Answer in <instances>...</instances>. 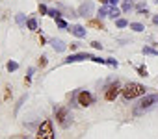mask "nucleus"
<instances>
[{"mask_svg": "<svg viewBox=\"0 0 158 139\" xmlns=\"http://www.w3.org/2000/svg\"><path fill=\"white\" fill-rule=\"evenodd\" d=\"M145 93H147V87L143 84H138V82H128L121 89V95L125 97V100H132V98H138V97H145Z\"/></svg>", "mask_w": 158, "mask_h": 139, "instance_id": "obj_1", "label": "nucleus"}, {"mask_svg": "<svg viewBox=\"0 0 158 139\" xmlns=\"http://www.w3.org/2000/svg\"><path fill=\"white\" fill-rule=\"evenodd\" d=\"M35 139H54V130H52V121H43L37 128Z\"/></svg>", "mask_w": 158, "mask_h": 139, "instance_id": "obj_2", "label": "nucleus"}, {"mask_svg": "<svg viewBox=\"0 0 158 139\" xmlns=\"http://www.w3.org/2000/svg\"><path fill=\"white\" fill-rule=\"evenodd\" d=\"M54 113H56V121H58V124H60L61 128H67V126L71 124L69 109H67V108H58V109H54Z\"/></svg>", "mask_w": 158, "mask_h": 139, "instance_id": "obj_3", "label": "nucleus"}, {"mask_svg": "<svg viewBox=\"0 0 158 139\" xmlns=\"http://www.w3.org/2000/svg\"><path fill=\"white\" fill-rule=\"evenodd\" d=\"M76 100H78V106H82V108H88V106H91L93 104V95L91 93H88V91H80L76 95Z\"/></svg>", "mask_w": 158, "mask_h": 139, "instance_id": "obj_4", "label": "nucleus"}, {"mask_svg": "<svg viewBox=\"0 0 158 139\" xmlns=\"http://www.w3.org/2000/svg\"><path fill=\"white\" fill-rule=\"evenodd\" d=\"M121 89H123V87L119 85V82H114L112 85H108V87H106L104 98H106V100H110V102H112V100H115V97L121 93Z\"/></svg>", "mask_w": 158, "mask_h": 139, "instance_id": "obj_5", "label": "nucleus"}, {"mask_svg": "<svg viewBox=\"0 0 158 139\" xmlns=\"http://www.w3.org/2000/svg\"><path fill=\"white\" fill-rule=\"evenodd\" d=\"M84 59H91V56L88 52H76V54H71L63 59V63H78V61H84Z\"/></svg>", "mask_w": 158, "mask_h": 139, "instance_id": "obj_6", "label": "nucleus"}, {"mask_svg": "<svg viewBox=\"0 0 158 139\" xmlns=\"http://www.w3.org/2000/svg\"><path fill=\"white\" fill-rule=\"evenodd\" d=\"M158 102V95H145L143 98H141V102H139V108L141 109H149L152 104H156Z\"/></svg>", "mask_w": 158, "mask_h": 139, "instance_id": "obj_7", "label": "nucleus"}, {"mask_svg": "<svg viewBox=\"0 0 158 139\" xmlns=\"http://www.w3.org/2000/svg\"><path fill=\"white\" fill-rule=\"evenodd\" d=\"M69 32H71L74 37H78V39H84L86 34H88V30H86L84 26H80V24H73V26H69Z\"/></svg>", "mask_w": 158, "mask_h": 139, "instance_id": "obj_8", "label": "nucleus"}, {"mask_svg": "<svg viewBox=\"0 0 158 139\" xmlns=\"http://www.w3.org/2000/svg\"><path fill=\"white\" fill-rule=\"evenodd\" d=\"M91 13H93V2H84L76 11V15H80V17H89Z\"/></svg>", "mask_w": 158, "mask_h": 139, "instance_id": "obj_9", "label": "nucleus"}, {"mask_svg": "<svg viewBox=\"0 0 158 139\" xmlns=\"http://www.w3.org/2000/svg\"><path fill=\"white\" fill-rule=\"evenodd\" d=\"M50 45H52V48H54V52H63L65 48H67V45L61 41V39H50Z\"/></svg>", "mask_w": 158, "mask_h": 139, "instance_id": "obj_10", "label": "nucleus"}, {"mask_svg": "<svg viewBox=\"0 0 158 139\" xmlns=\"http://www.w3.org/2000/svg\"><path fill=\"white\" fill-rule=\"evenodd\" d=\"M88 26L89 28H95V30H104V24H102L101 19H89L88 21Z\"/></svg>", "mask_w": 158, "mask_h": 139, "instance_id": "obj_11", "label": "nucleus"}, {"mask_svg": "<svg viewBox=\"0 0 158 139\" xmlns=\"http://www.w3.org/2000/svg\"><path fill=\"white\" fill-rule=\"evenodd\" d=\"M119 15H121V10H117L115 6H110V13H108V17H110V19H114V21H117V19H119Z\"/></svg>", "mask_w": 158, "mask_h": 139, "instance_id": "obj_12", "label": "nucleus"}, {"mask_svg": "<svg viewBox=\"0 0 158 139\" xmlns=\"http://www.w3.org/2000/svg\"><path fill=\"white\" fill-rule=\"evenodd\" d=\"M15 22H17V24L23 28V26H26V22H28V21H26L24 13H19V15H15Z\"/></svg>", "mask_w": 158, "mask_h": 139, "instance_id": "obj_13", "label": "nucleus"}, {"mask_svg": "<svg viewBox=\"0 0 158 139\" xmlns=\"http://www.w3.org/2000/svg\"><path fill=\"white\" fill-rule=\"evenodd\" d=\"M128 26H130V30H132V32H138V34H139V32H143V30H145V26H143V24H141V22H130V24H128Z\"/></svg>", "mask_w": 158, "mask_h": 139, "instance_id": "obj_14", "label": "nucleus"}, {"mask_svg": "<svg viewBox=\"0 0 158 139\" xmlns=\"http://www.w3.org/2000/svg\"><path fill=\"white\" fill-rule=\"evenodd\" d=\"M145 56H158V50L154 48V46H143V50H141Z\"/></svg>", "mask_w": 158, "mask_h": 139, "instance_id": "obj_15", "label": "nucleus"}, {"mask_svg": "<svg viewBox=\"0 0 158 139\" xmlns=\"http://www.w3.org/2000/svg\"><path fill=\"white\" fill-rule=\"evenodd\" d=\"M136 11H138L139 15H149V10H147V6H145L143 2H139V4L136 6Z\"/></svg>", "mask_w": 158, "mask_h": 139, "instance_id": "obj_16", "label": "nucleus"}, {"mask_svg": "<svg viewBox=\"0 0 158 139\" xmlns=\"http://www.w3.org/2000/svg\"><path fill=\"white\" fill-rule=\"evenodd\" d=\"M26 28H28L30 32H35V30H37V21H35V19H28Z\"/></svg>", "mask_w": 158, "mask_h": 139, "instance_id": "obj_17", "label": "nucleus"}, {"mask_svg": "<svg viewBox=\"0 0 158 139\" xmlns=\"http://www.w3.org/2000/svg\"><path fill=\"white\" fill-rule=\"evenodd\" d=\"M6 69H8V73H15L17 69H19V63H17V61H8Z\"/></svg>", "mask_w": 158, "mask_h": 139, "instance_id": "obj_18", "label": "nucleus"}, {"mask_svg": "<svg viewBox=\"0 0 158 139\" xmlns=\"http://www.w3.org/2000/svg\"><path fill=\"white\" fill-rule=\"evenodd\" d=\"M132 8H134V6H132V2H130V0H125V2H123V6H121V11H123V13H128Z\"/></svg>", "mask_w": 158, "mask_h": 139, "instance_id": "obj_19", "label": "nucleus"}, {"mask_svg": "<svg viewBox=\"0 0 158 139\" xmlns=\"http://www.w3.org/2000/svg\"><path fill=\"white\" fill-rule=\"evenodd\" d=\"M108 13H110V6H102V8L99 10V19H104V17H108Z\"/></svg>", "mask_w": 158, "mask_h": 139, "instance_id": "obj_20", "label": "nucleus"}, {"mask_svg": "<svg viewBox=\"0 0 158 139\" xmlns=\"http://www.w3.org/2000/svg\"><path fill=\"white\" fill-rule=\"evenodd\" d=\"M136 71H138V74H139V76H143V78H147V76H149V71H147V67H143V65H139V67L136 69Z\"/></svg>", "mask_w": 158, "mask_h": 139, "instance_id": "obj_21", "label": "nucleus"}, {"mask_svg": "<svg viewBox=\"0 0 158 139\" xmlns=\"http://www.w3.org/2000/svg\"><path fill=\"white\" fill-rule=\"evenodd\" d=\"M115 26H117V28H127V26H128V21H127V19H121V17H119V19L115 21Z\"/></svg>", "mask_w": 158, "mask_h": 139, "instance_id": "obj_22", "label": "nucleus"}, {"mask_svg": "<svg viewBox=\"0 0 158 139\" xmlns=\"http://www.w3.org/2000/svg\"><path fill=\"white\" fill-rule=\"evenodd\" d=\"M48 17H52V19H60L61 17V13H60V10H48V13H47Z\"/></svg>", "mask_w": 158, "mask_h": 139, "instance_id": "obj_23", "label": "nucleus"}, {"mask_svg": "<svg viewBox=\"0 0 158 139\" xmlns=\"http://www.w3.org/2000/svg\"><path fill=\"white\" fill-rule=\"evenodd\" d=\"M56 26H58V28H69L67 21H65V19H61V17H60V19H56Z\"/></svg>", "mask_w": 158, "mask_h": 139, "instance_id": "obj_24", "label": "nucleus"}, {"mask_svg": "<svg viewBox=\"0 0 158 139\" xmlns=\"http://www.w3.org/2000/svg\"><path fill=\"white\" fill-rule=\"evenodd\" d=\"M37 11H39V15H47V13H48V8H47L45 4H39V8H37Z\"/></svg>", "mask_w": 158, "mask_h": 139, "instance_id": "obj_25", "label": "nucleus"}, {"mask_svg": "<svg viewBox=\"0 0 158 139\" xmlns=\"http://www.w3.org/2000/svg\"><path fill=\"white\" fill-rule=\"evenodd\" d=\"M37 65H39L41 69H43V67H47V56H41V58H39V61H37Z\"/></svg>", "mask_w": 158, "mask_h": 139, "instance_id": "obj_26", "label": "nucleus"}, {"mask_svg": "<svg viewBox=\"0 0 158 139\" xmlns=\"http://www.w3.org/2000/svg\"><path fill=\"white\" fill-rule=\"evenodd\" d=\"M106 65H110V67H117L119 63H117V59H114V58H108V59H106Z\"/></svg>", "mask_w": 158, "mask_h": 139, "instance_id": "obj_27", "label": "nucleus"}, {"mask_svg": "<svg viewBox=\"0 0 158 139\" xmlns=\"http://www.w3.org/2000/svg\"><path fill=\"white\" fill-rule=\"evenodd\" d=\"M10 97H11V87H10V85H6V91H4V98H6V100H10Z\"/></svg>", "mask_w": 158, "mask_h": 139, "instance_id": "obj_28", "label": "nucleus"}, {"mask_svg": "<svg viewBox=\"0 0 158 139\" xmlns=\"http://www.w3.org/2000/svg\"><path fill=\"white\" fill-rule=\"evenodd\" d=\"M78 46H80V43H76V41L69 45V48H71V52H74V50H78Z\"/></svg>", "mask_w": 158, "mask_h": 139, "instance_id": "obj_29", "label": "nucleus"}, {"mask_svg": "<svg viewBox=\"0 0 158 139\" xmlns=\"http://www.w3.org/2000/svg\"><path fill=\"white\" fill-rule=\"evenodd\" d=\"M91 46H93L95 50H101V48H102V45H101L99 41H93V43H91Z\"/></svg>", "mask_w": 158, "mask_h": 139, "instance_id": "obj_30", "label": "nucleus"}, {"mask_svg": "<svg viewBox=\"0 0 158 139\" xmlns=\"http://www.w3.org/2000/svg\"><path fill=\"white\" fill-rule=\"evenodd\" d=\"M37 41H39V45H41V46H43V45L47 43V39H45V35H41V34H39V37H37Z\"/></svg>", "mask_w": 158, "mask_h": 139, "instance_id": "obj_31", "label": "nucleus"}, {"mask_svg": "<svg viewBox=\"0 0 158 139\" xmlns=\"http://www.w3.org/2000/svg\"><path fill=\"white\" fill-rule=\"evenodd\" d=\"M34 71H35V69H34V67H30V69H28V74H26V76H28V78H32V74H34Z\"/></svg>", "mask_w": 158, "mask_h": 139, "instance_id": "obj_32", "label": "nucleus"}, {"mask_svg": "<svg viewBox=\"0 0 158 139\" xmlns=\"http://www.w3.org/2000/svg\"><path fill=\"white\" fill-rule=\"evenodd\" d=\"M24 84H26V85H30V84H32V78H28V76H26V78H24Z\"/></svg>", "mask_w": 158, "mask_h": 139, "instance_id": "obj_33", "label": "nucleus"}, {"mask_svg": "<svg viewBox=\"0 0 158 139\" xmlns=\"http://www.w3.org/2000/svg\"><path fill=\"white\" fill-rule=\"evenodd\" d=\"M108 2H110V6H117V2H119V0H108Z\"/></svg>", "mask_w": 158, "mask_h": 139, "instance_id": "obj_34", "label": "nucleus"}, {"mask_svg": "<svg viewBox=\"0 0 158 139\" xmlns=\"http://www.w3.org/2000/svg\"><path fill=\"white\" fill-rule=\"evenodd\" d=\"M152 24H158V15H154V17H152Z\"/></svg>", "mask_w": 158, "mask_h": 139, "instance_id": "obj_35", "label": "nucleus"}, {"mask_svg": "<svg viewBox=\"0 0 158 139\" xmlns=\"http://www.w3.org/2000/svg\"><path fill=\"white\" fill-rule=\"evenodd\" d=\"M99 2H101L102 6H108V4H110V2H108V0H99Z\"/></svg>", "mask_w": 158, "mask_h": 139, "instance_id": "obj_36", "label": "nucleus"}, {"mask_svg": "<svg viewBox=\"0 0 158 139\" xmlns=\"http://www.w3.org/2000/svg\"><path fill=\"white\" fill-rule=\"evenodd\" d=\"M152 2H154V4H158V0H152Z\"/></svg>", "mask_w": 158, "mask_h": 139, "instance_id": "obj_37", "label": "nucleus"}]
</instances>
